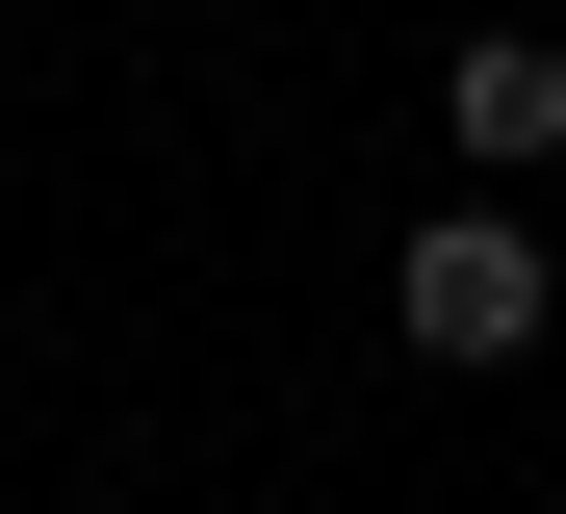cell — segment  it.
<instances>
[{
  "label": "cell",
  "mask_w": 566,
  "mask_h": 514,
  "mask_svg": "<svg viewBox=\"0 0 566 514\" xmlns=\"http://www.w3.org/2000/svg\"><path fill=\"white\" fill-rule=\"evenodd\" d=\"M541 308H566V258L515 232V206H490V180H463V206H438V232L387 258V335H412V360H541Z\"/></svg>",
  "instance_id": "6da1fadb"
},
{
  "label": "cell",
  "mask_w": 566,
  "mask_h": 514,
  "mask_svg": "<svg viewBox=\"0 0 566 514\" xmlns=\"http://www.w3.org/2000/svg\"><path fill=\"white\" fill-rule=\"evenodd\" d=\"M438 129H463V180H541V155H566V52H541V27H463V52H438Z\"/></svg>",
  "instance_id": "7a4b0ae2"
}]
</instances>
